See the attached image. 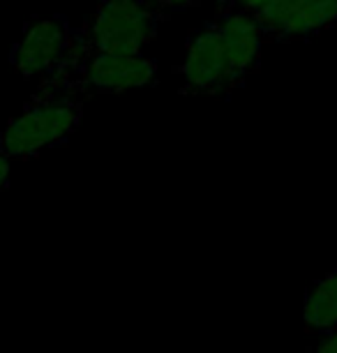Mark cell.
<instances>
[{
	"label": "cell",
	"instance_id": "cell-8",
	"mask_svg": "<svg viewBox=\"0 0 337 353\" xmlns=\"http://www.w3.org/2000/svg\"><path fill=\"white\" fill-rule=\"evenodd\" d=\"M303 321L307 332L323 335L337 328V268L316 279L303 301Z\"/></svg>",
	"mask_w": 337,
	"mask_h": 353
},
{
	"label": "cell",
	"instance_id": "cell-5",
	"mask_svg": "<svg viewBox=\"0 0 337 353\" xmlns=\"http://www.w3.org/2000/svg\"><path fill=\"white\" fill-rule=\"evenodd\" d=\"M254 19L275 35L307 37L337 23V0H270Z\"/></svg>",
	"mask_w": 337,
	"mask_h": 353
},
{
	"label": "cell",
	"instance_id": "cell-7",
	"mask_svg": "<svg viewBox=\"0 0 337 353\" xmlns=\"http://www.w3.org/2000/svg\"><path fill=\"white\" fill-rule=\"evenodd\" d=\"M224 44V53L231 68V74L238 81L241 77H245L249 70L254 68L256 58L261 53L263 42V28L252 14L247 12H236L229 14L224 21L217 26Z\"/></svg>",
	"mask_w": 337,
	"mask_h": 353
},
{
	"label": "cell",
	"instance_id": "cell-4",
	"mask_svg": "<svg viewBox=\"0 0 337 353\" xmlns=\"http://www.w3.org/2000/svg\"><path fill=\"white\" fill-rule=\"evenodd\" d=\"M70 53V32L61 19H37L14 46L12 63L21 77H42L61 68Z\"/></svg>",
	"mask_w": 337,
	"mask_h": 353
},
{
	"label": "cell",
	"instance_id": "cell-6",
	"mask_svg": "<svg viewBox=\"0 0 337 353\" xmlns=\"http://www.w3.org/2000/svg\"><path fill=\"white\" fill-rule=\"evenodd\" d=\"M157 65L141 53H95L83 68V79L100 92H121L148 85Z\"/></svg>",
	"mask_w": 337,
	"mask_h": 353
},
{
	"label": "cell",
	"instance_id": "cell-10",
	"mask_svg": "<svg viewBox=\"0 0 337 353\" xmlns=\"http://www.w3.org/2000/svg\"><path fill=\"white\" fill-rule=\"evenodd\" d=\"M238 5H243L245 8V12L247 14H252V17H256L259 12L266 8V5L270 3V0H236Z\"/></svg>",
	"mask_w": 337,
	"mask_h": 353
},
{
	"label": "cell",
	"instance_id": "cell-12",
	"mask_svg": "<svg viewBox=\"0 0 337 353\" xmlns=\"http://www.w3.org/2000/svg\"><path fill=\"white\" fill-rule=\"evenodd\" d=\"M160 3L164 5V8L181 10V8H187V5H192V3H194V0H160Z\"/></svg>",
	"mask_w": 337,
	"mask_h": 353
},
{
	"label": "cell",
	"instance_id": "cell-9",
	"mask_svg": "<svg viewBox=\"0 0 337 353\" xmlns=\"http://www.w3.org/2000/svg\"><path fill=\"white\" fill-rule=\"evenodd\" d=\"M307 353H337V328L319 335V339H316Z\"/></svg>",
	"mask_w": 337,
	"mask_h": 353
},
{
	"label": "cell",
	"instance_id": "cell-3",
	"mask_svg": "<svg viewBox=\"0 0 337 353\" xmlns=\"http://www.w3.org/2000/svg\"><path fill=\"white\" fill-rule=\"evenodd\" d=\"M183 79L192 92L217 95L236 83L217 28H203L192 37L183 61Z\"/></svg>",
	"mask_w": 337,
	"mask_h": 353
},
{
	"label": "cell",
	"instance_id": "cell-1",
	"mask_svg": "<svg viewBox=\"0 0 337 353\" xmlns=\"http://www.w3.org/2000/svg\"><path fill=\"white\" fill-rule=\"evenodd\" d=\"M81 118V106L72 99L56 97L28 106L23 113L12 118L0 132V152L10 159L32 157L44 148L65 141Z\"/></svg>",
	"mask_w": 337,
	"mask_h": 353
},
{
	"label": "cell",
	"instance_id": "cell-2",
	"mask_svg": "<svg viewBox=\"0 0 337 353\" xmlns=\"http://www.w3.org/2000/svg\"><path fill=\"white\" fill-rule=\"evenodd\" d=\"M88 37L97 53H141L155 37V14L143 0H104Z\"/></svg>",
	"mask_w": 337,
	"mask_h": 353
},
{
	"label": "cell",
	"instance_id": "cell-11",
	"mask_svg": "<svg viewBox=\"0 0 337 353\" xmlns=\"http://www.w3.org/2000/svg\"><path fill=\"white\" fill-rule=\"evenodd\" d=\"M10 169H12L10 157L5 155V152H0V188H3V185L8 183V178H10Z\"/></svg>",
	"mask_w": 337,
	"mask_h": 353
}]
</instances>
